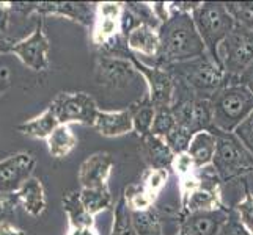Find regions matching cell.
Masks as SVG:
<instances>
[{"mask_svg":"<svg viewBox=\"0 0 253 235\" xmlns=\"http://www.w3.org/2000/svg\"><path fill=\"white\" fill-rule=\"evenodd\" d=\"M158 32L161 50L153 66L164 67L206 54V47L190 13L170 14L169 19L161 24Z\"/></svg>","mask_w":253,"mask_h":235,"instance_id":"obj_1","label":"cell"},{"mask_svg":"<svg viewBox=\"0 0 253 235\" xmlns=\"http://www.w3.org/2000/svg\"><path fill=\"white\" fill-rule=\"evenodd\" d=\"M164 69L170 72L174 80L184 83L187 88L203 99H211L226 83L223 66L208 54L187 62L164 66Z\"/></svg>","mask_w":253,"mask_h":235,"instance_id":"obj_2","label":"cell"},{"mask_svg":"<svg viewBox=\"0 0 253 235\" xmlns=\"http://www.w3.org/2000/svg\"><path fill=\"white\" fill-rule=\"evenodd\" d=\"M214 127L222 132H234L253 113V93L238 80L226 83L212 98Z\"/></svg>","mask_w":253,"mask_h":235,"instance_id":"obj_3","label":"cell"},{"mask_svg":"<svg viewBox=\"0 0 253 235\" xmlns=\"http://www.w3.org/2000/svg\"><path fill=\"white\" fill-rule=\"evenodd\" d=\"M192 17L206 47V54L222 65L219 49L225 38L234 29L236 21L226 10L225 3L220 2H202L192 13Z\"/></svg>","mask_w":253,"mask_h":235,"instance_id":"obj_4","label":"cell"},{"mask_svg":"<svg viewBox=\"0 0 253 235\" xmlns=\"http://www.w3.org/2000/svg\"><path fill=\"white\" fill-rule=\"evenodd\" d=\"M217 149L212 160V169L220 182H231L238 177L253 172V154L244 146L233 132H222L212 127Z\"/></svg>","mask_w":253,"mask_h":235,"instance_id":"obj_5","label":"cell"},{"mask_svg":"<svg viewBox=\"0 0 253 235\" xmlns=\"http://www.w3.org/2000/svg\"><path fill=\"white\" fill-rule=\"evenodd\" d=\"M171 111L178 126L190 130L192 134L211 130L214 127V113L211 99H203L184 83L174 80V96Z\"/></svg>","mask_w":253,"mask_h":235,"instance_id":"obj_6","label":"cell"},{"mask_svg":"<svg viewBox=\"0 0 253 235\" xmlns=\"http://www.w3.org/2000/svg\"><path fill=\"white\" fill-rule=\"evenodd\" d=\"M219 57L226 80H238L253 62V30L236 24L220 44Z\"/></svg>","mask_w":253,"mask_h":235,"instance_id":"obj_7","label":"cell"},{"mask_svg":"<svg viewBox=\"0 0 253 235\" xmlns=\"http://www.w3.org/2000/svg\"><path fill=\"white\" fill-rule=\"evenodd\" d=\"M50 107L55 110L60 124H85L93 126L99 115L96 101L86 93H60L50 102Z\"/></svg>","mask_w":253,"mask_h":235,"instance_id":"obj_8","label":"cell"},{"mask_svg":"<svg viewBox=\"0 0 253 235\" xmlns=\"http://www.w3.org/2000/svg\"><path fill=\"white\" fill-rule=\"evenodd\" d=\"M125 11V3L101 2L96 3V17L91 29L93 44L106 52L121 36V16Z\"/></svg>","mask_w":253,"mask_h":235,"instance_id":"obj_9","label":"cell"},{"mask_svg":"<svg viewBox=\"0 0 253 235\" xmlns=\"http://www.w3.org/2000/svg\"><path fill=\"white\" fill-rule=\"evenodd\" d=\"M49 49L50 44L44 32V21L40 19L27 38L11 46L10 54H14L33 72H44L49 69Z\"/></svg>","mask_w":253,"mask_h":235,"instance_id":"obj_10","label":"cell"},{"mask_svg":"<svg viewBox=\"0 0 253 235\" xmlns=\"http://www.w3.org/2000/svg\"><path fill=\"white\" fill-rule=\"evenodd\" d=\"M129 58L135 66L137 72L140 74L148 85V99L151 105L159 108H170L174 96V78L164 67L150 66L142 60H138L134 54L129 52Z\"/></svg>","mask_w":253,"mask_h":235,"instance_id":"obj_11","label":"cell"},{"mask_svg":"<svg viewBox=\"0 0 253 235\" xmlns=\"http://www.w3.org/2000/svg\"><path fill=\"white\" fill-rule=\"evenodd\" d=\"M13 10L24 14L62 16L84 27H93L96 17V5L82 2H40V3H13Z\"/></svg>","mask_w":253,"mask_h":235,"instance_id":"obj_12","label":"cell"},{"mask_svg":"<svg viewBox=\"0 0 253 235\" xmlns=\"http://www.w3.org/2000/svg\"><path fill=\"white\" fill-rule=\"evenodd\" d=\"M138 75L135 66L127 57H112V55H99L96 57L94 65V77L96 82L102 86L112 90H121L134 80Z\"/></svg>","mask_w":253,"mask_h":235,"instance_id":"obj_13","label":"cell"},{"mask_svg":"<svg viewBox=\"0 0 253 235\" xmlns=\"http://www.w3.org/2000/svg\"><path fill=\"white\" fill-rule=\"evenodd\" d=\"M37 159L30 152H17L0 162V195H16L32 179Z\"/></svg>","mask_w":253,"mask_h":235,"instance_id":"obj_14","label":"cell"},{"mask_svg":"<svg viewBox=\"0 0 253 235\" xmlns=\"http://www.w3.org/2000/svg\"><path fill=\"white\" fill-rule=\"evenodd\" d=\"M228 208H217L211 212L184 213L179 224V235H217L230 218Z\"/></svg>","mask_w":253,"mask_h":235,"instance_id":"obj_15","label":"cell"},{"mask_svg":"<svg viewBox=\"0 0 253 235\" xmlns=\"http://www.w3.org/2000/svg\"><path fill=\"white\" fill-rule=\"evenodd\" d=\"M113 169V159L107 152H94L81 163L77 180L81 188H98L107 185Z\"/></svg>","mask_w":253,"mask_h":235,"instance_id":"obj_16","label":"cell"},{"mask_svg":"<svg viewBox=\"0 0 253 235\" xmlns=\"http://www.w3.org/2000/svg\"><path fill=\"white\" fill-rule=\"evenodd\" d=\"M94 129L102 136L107 138H115L130 134L134 130L132 110L129 107L118 111H99L94 123Z\"/></svg>","mask_w":253,"mask_h":235,"instance_id":"obj_17","label":"cell"},{"mask_svg":"<svg viewBox=\"0 0 253 235\" xmlns=\"http://www.w3.org/2000/svg\"><path fill=\"white\" fill-rule=\"evenodd\" d=\"M126 46L130 54L150 57L156 60L161 50L159 32L158 29L150 27V25H146V24L138 25L137 29H134L127 34Z\"/></svg>","mask_w":253,"mask_h":235,"instance_id":"obj_18","label":"cell"},{"mask_svg":"<svg viewBox=\"0 0 253 235\" xmlns=\"http://www.w3.org/2000/svg\"><path fill=\"white\" fill-rule=\"evenodd\" d=\"M140 154L151 169H169L174 159V154L165 144L162 138L154 136L153 134L140 138Z\"/></svg>","mask_w":253,"mask_h":235,"instance_id":"obj_19","label":"cell"},{"mask_svg":"<svg viewBox=\"0 0 253 235\" xmlns=\"http://www.w3.org/2000/svg\"><path fill=\"white\" fill-rule=\"evenodd\" d=\"M171 169L176 174L181 190V199H184L192 190L198 188L202 185V176H200V169L197 168L195 162L187 152H182L174 155Z\"/></svg>","mask_w":253,"mask_h":235,"instance_id":"obj_20","label":"cell"},{"mask_svg":"<svg viewBox=\"0 0 253 235\" xmlns=\"http://www.w3.org/2000/svg\"><path fill=\"white\" fill-rule=\"evenodd\" d=\"M16 198L19 205L32 216H40L46 210L47 199H46L44 187H42L41 182L35 177L25 182L22 188L16 193Z\"/></svg>","mask_w":253,"mask_h":235,"instance_id":"obj_21","label":"cell"},{"mask_svg":"<svg viewBox=\"0 0 253 235\" xmlns=\"http://www.w3.org/2000/svg\"><path fill=\"white\" fill-rule=\"evenodd\" d=\"M58 126H60V121L55 115V110L49 105L41 115L25 121V123L19 124L16 129L19 130L22 135L33 138V140H47Z\"/></svg>","mask_w":253,"mask_h":235,"instance_id":"obj_22","label":"cell"},{"mask_svg":"<svg viewBox=\"0 0 253 235\" xmlns=\"http://www.w3.org/2000/svg\"><path fill=\"white\" fill-rule=\"evenodd\" d=\"M215 149H217V141L214 134L211 130H202V132H197L192 136L187 154L195 162L197 168L203 169L209 167V165H212Z\"/></svg>","mask_w":253,"mask_h":235,"instance_id":"obj_23","label":"cell"},{"mask_svg":"<svg viewBox=\"0 0 253 235\" xmlns=\"http://www.w3.org/2000/svg\"><path fill=\"white\" fill-rule=\"evenodd\" d=\"M49 154L54 159H65L71 154L77 146V138L73 134L69 124H60L52 135L46 140Z\"/></svg>","mask_w":253,"mask_h":235,"instance_id":"obj_24","label":"cell"},{"mask_svg":"<svg viewBox=\"0 0 253 235\" xmlns=\"http://www.w3.org/2000/svg\"><path fill=\"white\" fill-rule=\"evenodd\" d=\"M62 205L68 218V228L71 226H93L94 216H91L81 201L79 191H69L62 198Z\"/></svg>","mask_w":253,"mask_h":235,"instance_id":"obj_25","label":"cell"},{"mask_svg":"<svg viewBox=\"0 0 253 235\" xmlns=\"http://www.w3.org/2000/svg\"><path fill=\"white\" fill-rule=\"evenodd\" d=\"M79 195L84 207L91 216H96L104 210H109L112 207V195L109 185L98 188H81Z\"/></svg>","mask_w":253,"mask_h":235,"instance_id":"obj_26","label":"cell"},{"mask_svg":"<svg viewBox=\"0 0 253 235\" xmlns=\"http://www.w3.org/2000/svg\"><path fill=\"white\" fill-rule=\"evenodd\" d=\"M110 235H138L132 220V210L129 208L126 198L121 195L113 208V224Z\"/></svg>","mask_w":253,"mask_h":235,"instance_id":"obj_27","label":"cell"},{"mask_svg":"<svg viewBox=\"0 0 253 235\" xmlns=\"http://www.w3.org/2000/svg\"><path fill=\"white\" fill-rule=\"evenodd\" d=\"M130 110H132V119H134V130L138 134V136L143 138L146 135L151 134V127H153V121H154V115H156V108L151 105L148 96L140 101L130 105Z\"/></svg>","mask_w":253,"mask_h":235,"instance_id":"obj_28","label":"cell"},{"mask_svg":"<svg viewBox=\"0 0 253 235\" xmlns=\"http://www.w3.org/2000/svg\"><path fill=\"white\" fill-rule=\"evenodd\" d=\"M134 226L138 235H164L162 215L158 208H150L146 212H132Z\"/></svg>","mask_w":253,"mask_h":235,"instance_id":"obj_29","label":"cell"},{"mask_svg":"<svg viewBox=\"0 0 253 235\" xmlns=\"http://www.w3.org/2000/svg\"><path fill=\"white\" fill-rule=\"evenodd\" d=\"M123 196L126 198V202L132 212H146V210H150V208H153L156 202V199L148 193L142 184L129 185L125 190Z\"/></svg>","mask_w":253,"mask_h":235,"instance_id":"obj_30","label":"cell"},{"mask_svg":"<svg viewBox=\"0 0 253 235\" xmlns=\"http://www.w3.org/2000/svg\"><path fill=\"white\" fill-rule=\"evenodd\" d=\"M176 126H178V123H176V118H174L171 108H159V110H156L151 134L164 140V138L167 136Z\"/></svg>","mask_w":253,"mask_h":235,"instance_id":"obj_31","label":"cell"},{"mask_svg":"<svg viewBox=\"0 0 253 235\" xmlns=\"http://www.w3.org/2000/svg\"><path fill=\"white\" fill-rule=\"evenodd\" d=\"M194 135L195 134H192L190 130L181 127V126H176L167 136L164 138V141L173 151L174 155H178V154H182V152H187L189 144H190L192 136H194Z\"/></svg>","mask_w":253,"mask_h":235,"instance_id":"obj_32","label":"cell"},{"mask_svg":"<svg viewBox=\"0 0 253 235\" xmlns=\"http://www.w3.org/2000/svg\"><path fill=\"white\" fill-rule=\"evenodd\" d=\"M169 180V169H148L143 174L142 185L154 199L159 196V193L167 185Z\"/></svg>","mask_w":253,"mask_h":235,"instance_id":"obj_33","label":"cell"},{"mask_svg":"<svg viewBox=\"0 0 253 235\" xmlns=\"http://www.w3.org/2000/svg\"><path fill=\"white\" fill-rule=\"evenodd\" d=\"M225 6L236 24L253 30V2H230Z\"/></svg>","mask_w":253,"mask_h":235,"instance_id":"obj_34","label":"cell"},{"mask_svg":"<svg viewBox=\"0 0 253 235\" xmlns=\"http://www.w3.org/2000/svg\"><path fill=\"white\" fill-rule=\"evenodd\" d=\"M233 210L236 213L238 220L241 221L244 228H246L250 234H253V195L249 190H246L244 199L236 204V207H234Z\"/></svg>","mask_w":253,"mask_h":235,"instance_id":"obj_35","label":"cell"},{"mask_svg":"<svg viewBox=\"0 0 253 235\" xmlns=\"http://www.w3.org/2000/svg\"><path fill=\"white\" fill-rule=\"evenodd\" d=\"M233 134L236 135L239 138V141L253 154V113L242 124L236 127V130H234Z\"/></svg>","mask_w":253,"mask_h":235,"instance_id":"obj_36","label":"cell"},{"mask_svg":"<svg viewBox=\"0 0 253 235\" xmlns=\"http://www.w3.org/2000/svg\"><path fill=\"white\" fill-rule=\"evenodd\" d=\"M217 235H253V234H250L246 228H244V226L241 224V221L238 220L236 213H234V210L231 208L228 221L222 226V229L219 231Z\"/></svg>","mask_w":253,"mask_h":235,"instance_id":"obj_37","label":"cell"},{"mask_svg":"<svg viewBox=\"0 0 253 235\" xmlns=\"http://www.w3.org/2000/svg\"><path fill=\"white\" fill-rule=\"evenodd\" d=\"M19 205L16 195H0V223L10 221V216L16 212Z\"/></svg>","mask_w":253,"mask_h":235,"instance_id":"obj_38","label":"cell"},{"mask_svg":"<svg viewBox=\"0 0 253 235\" xmlns=\"http://www.w3.org/2000/svg\"><path fill=\"white\" fill-rule=\"evenodd\" d=\"M66 235H99V231L96 226H71L68 228Z\"/></svg>","mask_w":253,"mask_h":235,"instance_id":"obj_39","label":"cell"},{"mask_svg":"<svg viewBox=\"0 0 253 235\" xmlns=\"http://www.w3.org/2000/svg\"><path fill=\"white\" fill-rule=\"evenodd\" d=\"M0 235H27L22 229L17 228L11 221H2L0 223Z\"/></svg>","mask_w":253,"mask_h":235,"instance_id":"obj_40","label":"cell"},{"mask_svg":"<svg viewBox=\"0 0 253 235\" xmlns=\"http://www.w3.org/2000/svg\"><path fill=\"white\" fill-rule=\"evenodd\" d=\"M238 82L239 83H242L246 88H249L252 93H253V62L250 63V66L244 71L241 75H239V78H238Z\"/></svg>","mask_w":253,"mask_h":235,"instance_id":"obj_41","label":"cell"},{"mask_svg":"<svg viewBox=\"0 0 253 235\" xmlns=\"http://www.w3.org/2000/svg\"><path fill=\"white\" fill-rule=\"evenodd\" d=\"M10 71L8 67H0V94L5 93L6 88L10 86Z\"/></svg>","mask_w":253,"mask_h":235,"instance_id":"obj_42","label":"cell"},{"mask_svg":"<svg viewBox=\"0 0 253 235\" xmlns=\"http://www.w3.org/2000/svg\"><path fill=\"white\" fill-rule=\"evenodd\" d=\"M13 44H14V42H11L5 36L3 30H0V54H10V49H11Z\"/></svg>","mask_w":253,"mask_h":235,"instance_id":"obj_43","label":"cell"}]
</instances>
